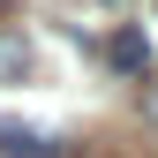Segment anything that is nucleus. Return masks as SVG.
Instances as JSON below:
<instances>
[{"label":"nucleus","mask_w":158,"mask_h":158,"mask_svg":"<svg viewBox=\"0 0 158 158\" xmlns=\"http://www.w3.org/2000/svg\"><path fill=\"white\" fill-rule=\"evenodd\" d=\"M106 60L121 68V75H151V38L135 30V23H121V30L106 38Z\"/></svg>","instance_id":"f257e3e1"},{"label":"nucleus","mask_w":158,"mask_h":158,"mask_svg":"<svg viewBox=\"0 0 158 158\" xmlns=\"http://www.w3.org/2000/svg\"><path fill=\"white\" fill-rule=\"evenodd\" d=\"M0 158H68L53 135H38V128H23V121H0Z\"/></svg>","instance_id":"f03ea898"},{"label":"nucleus","mask_w":158,"mask_h":158,"mask_svg":"<svg viewBox=\"0 0 158 158\" xmlns=\"http://www.w3.org/2000/svg\"><path fill=\"white\" fill-rule=\"evenodd\" d=\"M0 8H15V0H0Z\"/></svg>","instance_id":"39448f33"},{"label":"nucleus","mask_w":158,"mask_h":158,"mask_svg":"<svg viewBox=\"0 0 158 158\" xmlns=\"http://www.w3.org/2000/svg\"><path fill=\"white\" fill-rule=\"evenodd\" d=\"M0 83H30V45L0 30Z\"/></svg>","instance_id":"7ed1b4c3"},{"label":"nucleus","mask_w":158,"mask_h":158,"mask_svg":"<svg viewBox=\"0 0 158 158\" xmlns=\"http://www.w3.org/2000/svg\"><path fill=\"white\" fill-rule=\"evenodd\" d=\"M143 121L158 128V75H151V83H143Z\"/></svg>","instance_id":"20e7f679"}]
</instances>
